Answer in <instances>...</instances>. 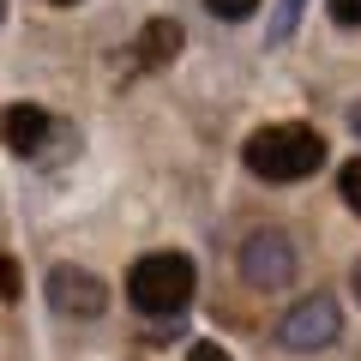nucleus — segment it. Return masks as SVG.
I'll return each mask as SVG.
<instances>
[{"label":"nucleus","mask_w":361,"mask_h":361,"mask_svg":"<svg viewBox=\"0 0 361 361\" xmlns=\"http://www.w3.org/2000/svg\"><path fill=\"white\" fill-rule=\"evenodd\" d=\"M241 157L259 180H307L325 163V139L301 121H277V127H259Z\"/></svg>","instance_id":"1"},{"label":"nucleus","mask_w":361,"mask_h":361,"mask_svg":"<svg viewBox=\"0 0 361 361\" xmlns=\"http://www.w3.org/2000/svg\"><path fill=\"white\" fill-rule=\"evenodd\" d=\"M193 259L187 253H145L139 265L127 271V301L139 313H151V319H169V313H180L187 301H193Z\"/></svg>","instance_id":"2"},{"label":"nucleus","mask_w":361,"mask_h":361,"mask_svg":"<svg viewBox=\"0 0 361 361\" xmlns=\"http://www.w3.org/2000/svg\"><path fill=\"white\" fill-rule=\"evenodd\" d=\"M241 283L247 289H265V295H277V289L295 283V241H289L283 229H253L241 241Z\"/></svg>","instance_id":"3"},{"label":"nucleus","mask_w":361,"mask_h":361,"mask_svg":"<svg viewBox=\"0 0 361 361\" xmlns=\"http://www.w3.org/2000/svg\"><path fill=\"white\" fill-rule=\"evenodd\" d=\"M277 337H283V349H295V355L331 349L337 337H343V313H337L331 295H301L295 307L277 319Z\"/></svg>","instance_id":"4"},{"label":"nucleus","mask_w":361,"mask_h":361,"mask_svg":"<svg viewBox=\"0 0 361 361\" xmlns=\"http://www.w3.org/2000/svg\"><path fill=\"white\" fill-rule=\"evenodd\" d=\"M49 307L66 313V319H97L109 307V283L85 265H54L49 271Z\"/></svg>","instance_id":"5"},{"label":"nucleus","mask_w":361,"mask_h":361,"mask_svg":"<svg viewBox=\"0 0 361 361\" xmlns=\"http://www.w3.org/2000/svg\"><path fill=\"white\" fill-rule=\"evenodd\" d=\"M54 139H61V127H54L37 103H13L0 115V145L13 157H42V145H54Z\"/></svg>","instance_id":"6"},{"label":"nucleus","mask_w":361,"mask_h":361,"mask_svg":"<svg viewBox=\"0 0 361 361\" xmlns=\"http://www.w3.org/2000/svg\"><path fill=\"white\" fill-rule=\"evenodd\" d=\"M175 54H180V25H175V18H151L145 37H139V61L145 66H163V61H175Z\"/></svg>","instance_id":"7"},{"label":"nucleus","mask_w":361,"mask_h":361,"mask_svg":"<svg viewBox=\"0 0 361 361\" xmlns=\"http://www.w3.org/2000/svg\"><path fill=\"white\" fill-rule=\"evenodd\" d=\"M301 6H307V0H277V13H271V25H265V42H289V37H295Z\"/></svg>","instance_id":"8"},{"label":"nucleus","mask_w":361,"mask_h":361,"mask_svg":"<svg viewBox=\"0 0 361 361\" xmlns=\"http://www.w3.org/2000/svg\"><path fill=\"white\" fill-rule=\"evenodd\" d=\"M337 193H343V205L361 217V157H355V163H343V175H337Z\"/></svg>","instance_id":"9"},{"label":"nucleus","mask_w":361,"mask_h":361,"mask_svg":"<svg viewBox=\"0 0 361 361\" xmlns=\"http://www.w3.org/2000/svg\"><path fill=\"white\" fill-rule=\"evenodd\" d=\"M205 6H211L217 18H229V25H241V18H253L259 0H205Z\"/></svg>","instance_id":"10"},{"label":"nucleus","mask_w":361,"mask_h":361,"mask_svg":"<svg viewBox=\"0 0 361 361\" xmlns=\"http://www.w3.org/2000/svg\"><path fill=\"white\" fill-rule=\"evenodd\" d=\"M0 301H18V265L0 259Z\"/></svg>","instance_id":"11"},{"label":"nucleus","mask_w":361,"mask_h":361,"mask_svg":"<svg viewBox=\"0 0 361 361\" xmlns=\"http://www.w3.org/2000/svg\"><path fill=\"white\" fill-rule=\"evenodd\" d=\"M331 18L337 25H361V0H331Z\"/></svg>","instance_id":"12"},{"label":"nucleus","mask_w":361,"mask_h":361,"mask_svg":"<svg viewBox=\"0 0 361 361\" xmlns=\"http://www.w3.org/2000/svg\"><path fill=\"white\" fill-rule=\"evenodd\" d=\"M349 133H355V139H361V103L349 109Z\"/></svg>","instance_id":"13"},{"label":"nucleus","mask_w":361,"mask_h":361,"mask_svg":"<svg viewBox=\"0 0 361 361\" xmlns=\"http://www.w3.org/2000/svg\"><path fill=\"white\" fill-rule=\"evenodd\" d=\"M349 283H355V301H361V259H355V265H349Z\"/></svg>","instance_id":"14"},{"label":"nucleus","mask_w":361,"mask_h":361,"mask_svg":"<svg viewBox=\"0 0 361 361\" xmlns=\"http://www.w3.org/2000/svg\"><path fill=\"white\" fill-rule=\"evenodd\" d=\"M0 25H6V0H0Z\"/></svg>","instance_id":"15"},{"label":"nucleus","mask_w":361,"mask_h":361,"mask_svg":"<svg viewBox=\"0 0 361 361\" xmlns=\"http://www.w3.org/2000/svg\"><path fill=\"white\" fill-rule=\"evenodd\" d=\"M54 6H78V0H54Z\"/></svg>","instance_id":"16"}]
</instances>
